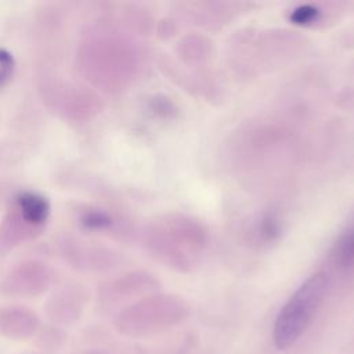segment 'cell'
Listing matches in <instances>:
<instances>
[{
	"label": "cell",
	"mask_w": 354,
	"mask_h": 354,
	"mask_svg": "<svg viewBox=\"0 0 354 354\" xmlns=\"http://www.w3.org/2000/svg\"><path fill=\"white\" fill-rule=\"evenodd\" d=\"M37 328V319L35 314L25 310H8L0 314V333L10 339H28L35 333Z\"/></svg>",
	"instance_id": "cell-3"
},
{
	"label": "cell",
	"mask_w": 354,
	"mask_h": 354,
	"mask_svg": "<svg viewBox=\"0 0 354 354\" xmlns=\"http://www.w3.org/2000/svg\"><path fill=\"white\" fill-rule=\"evenodd\" d=\"M328 290V277L324 272H315L308 277L286 300L279 310L272 339L279 350L293 346L313 322Z\"/></svg>",
	"instance_id": "cell-1"
},
{
	"label": "cell",
	"mask_w": 354,
	"mask_h": 354,
	"mask_svg": "<svg viewBox=\"0 0 354 354\" xmlns=\"http://www.w3.org/2000/svg\"><path fill=\"white\" fill-rule=\"evenodd\" d=\"M21 212L25 217L26 221L33 223V224H39L41 221H44L47 213H48V205L47 202L35 195V194H24L19 196L18 199Z\"/></svg>",
	"instance_id": "cell-4"
},
{
	"label": "cell",
	"mask_w": 354,
	"mask_h": 354,
	"mask_svg": "<svg viewBox=\"0 0 354 354\" xmlns=\"http://www.w3.org/2000/svg\"><path fill=\"white\" fill-rule=\"evenodd\" d=\"M95 354H98V353H95Z\"/></svg>",
	"instance_id": "cell-7"
},
{
	"label": "cell",
	"mask_w": 354,
	"mask_h": 354,
	"mask_svg": "<svg viewBox=\"0 0 354 354\" xmlns=\"http://www.w3.org/2000/svg\"><path fill=\"white\" fill-rule=\"evenodd\" d=\"M185 317L184 306L171 299L149 300L120 314L118 328L126 335L144 336L162 332Z\"/></svg>",
	"instance_id": "cell-2"
},
{
	"label": "cell",
	"mask_w": 354,
	"mask_h": 354,
	"mask_svg": "<svg viewBox=\"0 0 354 354\" xmlns=\"http://www.w3.org/2000/svg\"><path fill=\"white\" fill-rule=\"evenodd\" d=\"M335 257L336 261L343 267L354 263V227L348 230L337 242L335 249Z\"/></svg>",
	"instance_id": "cell-5"
},
{
	"label": "cell",
	"mask_w": 354,
	"mask_h": 354,
	"mask_svg": "<svg viewBox=\"0 0 354 354\" xmlns=\"http://www.w3.org/2000/svg\"><path fill=\"white\" fill-rule=\"evenodd\" d=\"M315 14H317V10H314V8L308 7V6H303V7H300V8H297V10L295 11V17H293V18H295L297 22H307V21H310L311 18H314Z\"/></svg>",
	"instance_id": "cell-6"
}]
</instances>
